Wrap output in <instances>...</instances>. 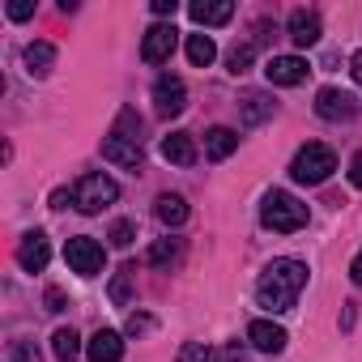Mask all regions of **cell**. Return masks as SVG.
<instances>
[{"instance_id": "obj_1", "label": "cell", "mask_w": 362, "mask_h": 362, "mask_svg": "<svg viewBox=\"0 0 362 362\" xmlns=\"http://www.w3.org/2000/svg\"><path fill=\"white\" fill-rule=\"evenodd\" d=\"M303 286H307V264L303 260H273L264 273H260V281H256V303L264 307V311H290L294 303H298V294H303Z\"/></svg>"}, {"instance_id": "obj_2", "label": "cell", "mask_w": 362, "mask_h": 362, "mask_svg": "<svg viewBox=\"0 0 362 362\" xmlns=\"http://www.w3.org/2000/svg\"><path fill=\"white\" fill-rule=\"evenodd\" d=\"M103 158L115 166H141L145 149H141V119L132 111H119L115 128L103 136Z\"/></svg>"}, {"instance_id": "obj_3", "label": "cell", "mask_w": 362, "mask_h": 362, "mask_svg": "<svg viewBox=\"0 0 362 362\" xmlns=\"http://www.w3.org/2000/svg\"><path fill=\"white\" fill-rule=\"evenodd\" d=\"M260 222L269 226V230H277V235H294V230H303L307 226V205L303 201H294L290 192H269L264 197V205H260Z\"/></svg>"}, {"instance_id": "obj_4", "label": "cell", "mask_w": 362, "mask_h": 362, "mask_svg": "<svg viewBox=\"0 0 362 362\" xmlns=\"http://www.w3.org/2000/svg\"><path fill=\"white\" fill-rule=\"evenodd\" d=\"M337 170V153L328 149V145H320V141H311V145H303L298 153H294V162H290V179L294 184H324V179Z\"/></svg>"}, {"instance_id": "obj_5", "label": "cell", "mask_w": 362, "mask_h": 362, "mask_svg": "<svg viewBox=\"0 0 362 362\" xmlns=\"http://www.w3.org/2000/svg\"><path fill=\"white\" fill-rule=\"evenodd\" d=\"M119 201V184L111 175H81L77 179V188H73V205L81 209V214H103L107 205H115Z\"/></svg>"}, {"instance_id": "obj_6", "label": "cell", "mask_w": 362, "mask_h": 362, "mask_svg": "<svg viewBox=\"0 0 362 362\" xmlns=\"http://www.w3.org/2000/svg\"><path fill=\"white\" fill-rule=\"evenodd\" d=\"M64 260H69V269H73V273H81V277H98V273H103V264H107V256H103V243H94L90 235H77V239H69V247H64Z\"/></svg>"}, {"instance_id": "obj_7", "label": "cell", "mask_w": 362, "mask_h": 362, "mask_svg": "<svg viewBox=\"0 0 362 362\" xmlns=\"http://www.w3.org/2000/svg\"><path fill=\"white\" fill-rule=\"evenodd\" d=\"M153 107H158V115H179L188 107V86H184V77H175V73H162L158 81H153Z\"/></svg>"}, {"instance_id": "obj_8", "label": "cell", "mask_w": 362, "mask_h": 362, "mask_svg": "<svg viewBox=\"0 0 362 362\" xmlns=\"http://www.w3.org/2000/svg\"><path fill=\"white\" fill-rule=\"evenodd\" d=\"M179 47V30L175 26H149L141 39V60L145 64H166Z\"/></svg>"}, {"instance_id": "obj_9", "label": "cell", "mask_w": 362, "mask_h": 362, "mask_svg": "<svg viewBox=\"0 0 362 362\" xmlns=\"http://www.w3.org/2000/svg\"><path fill=\"white\" fill-rule=\"evenodd\" d=\"M315 115H320V119H354V115H358V103H354V94L328 86V90L315 94Z\"/></svg>"}, {"instance_id": "obj_10", "label": "cell", "mask_w": 362, "mask_h": 362, "mask_svg": "<svg viewBox=\"0 0 362 362\" xmlns=\"http://www.w3.org/2000/svg\"><path fill=\"white\" fill-rule=\"evenodd\" d=\"M47 260H52V243H47V235H43V230L22 235V243H18V264H22L26 273H43Z\"/></svg>"}, {"instance_id": "obj_11", "label": "cell", "mask_w": 362, "mask_h": 362, "mask_svg": "<svg viewBox=\"0 0 362 362\" xmlns=\"http://www.w3.org/2000/svg\"><path fill=\"white\" fill-rule=\"evenodd\" d=\"M307 60L303 56H273L269 64H264V77L273 81V86H303L307 81Z\"/></svg>"}, {"instance_id": "obj_12", "label": "cell", "mask_w": 362, "mask_h": 362, "mask_svg": "<svg viewBox=\"0 0 362 362\" xmlns=\"http://www.w3.org/2000/svg\"><path fill=\"white\" fill-rule=\"evenodd\" d=\"M247 341H252L260 354H281L290 337H286V328L273 324V320H252V324H247Z\"/></svg>"}, {"instance_id": "obj_13", "label": "cell", "mask_w": 362, "mask_h": 362, "mask_svg": "<svg viewBox=\"0 0 362 362\" xmlns=\"http://www.w3.org/2000/svg\"><path fill=\"white\" fill-rule=\"evenodd\" d=\"M286 26H290V39H294L298 47H311V43H320V35H324L320 13H311V9H294Z\"/></svg>"}, {"instance_id": "obj_14", "label": "cell", "mask_w": 362, "mask_h": 362, "mask_svg": "<svg viewBox=\"0 0 362 362\" xmlns=\"http://www.w3.org/2000/svg\"><path fill=\"white\" fill-rule=\"evenodd\" d=\"M86 354H90V362H119V358H124V337L111 332V328H98V332L90 337Z\"/></svg>"}, {"instance_id": "obj_15", "label": "cell", "mask_w": 362, "mask_h": 362, "mask_svg": "<svg viewBox=\"0 0 362 362\" xmlns=\"http://www.w3.org/2000/svg\"><path fill=\"white\" fill-rule=\"evenodd\" d=\"M188 13H192L197 26H226L235 18V5H230V0H197Z\"/></svg>"}, {"instance_id": "obj_16", "label": "cell", "mask_w": 362, "mask_h": 362, "mask_svg": "<svg viewBox=\"0 0 362 362\" xmlns=\"http://www.w3.org/2000/svg\"><path fill=\"white\" fill-rule=\"evenodd\" d=\"M162 158L175 162V166H192V162H197V141H192L188 132H170V136L162 141Z\"/></svg>"}, {"instance_id": "obj_17", "label": "cell", "mask_w": 362, "mask_h": 362, "mask_svg": "<svg viewBox=\"0 0 362 362\" xmlns=\"http://www.w3.org/2000/svg\"><path fill=\"white\" fill-rule=\"evenodd\" d=\"M269 115H273V98H269V94H260V90L243 94V103H239V119H243V128H256V124H264Z\"/></svg>"}, {"instance_id": "obj_18", "label": "cell", "mask_w": 362, "mask_h": 362, "mask_svg": "<svg viewBox=\"0 0 362 362\" xmlns=\"http://www.w3.org/2000/svg\"><path fill=\"white\" fill-rule=\"evenodd\" d=\"M239 149V132L235 128H209L205 132V158L209 162H222V158H230Z\"/></svg>"}, {"instance_id": "obj_19", "label": "cell", "mask_w": 362, "mask_h": 362, "mask_svg": "<svg viewBox=\"0 0 362 362\" xmlns=\"http://www.w3.org/2000/svg\"><path fill=\"white\" fill-rule=\"evenodd\" d=\"M153 214H158L162 226H184V222H188V201H184V197H175V192H162Z\"/></svg>"}, {"instance_id": "obj_20", "label": "cell", "mask_w": 362, "mask_h": 362, "mask_svg": "<svg viewBox=\"0 0 362 362\" xmlns=\"http://www.w3.org/2000/svg\"><path fill=\"white\" fill-rule=\"evenodd\" d=\"M52 69H56V47L43 43V39L30 43V47H26V73H30V77H47Z\"/></svg>"}, {"instance_id": "obj_21", "label": "cell", "mask_w": 362, "mask_h": 362, "mask_svg": "<svg viewBox=\"0 0 362 362\" xmlns=\"http://www.w3.org/2000/svg\"><path fill=\"white\" fill-rule=\"evenodd\" d=\"M179 260H184V239H158L149 247V264L153 269H175Z\"/></svg>"}, {"instance_id": "obj_22", "label": "cell", "mask_w": 362, "mask_h": 362, "mask_svg": "<svg viewBox=\"0 0 362 362\" xmlns=\"http://www.w3.org/2000/svg\"><path fill=\"white\" fill-rule=\"evenodd\" d=\"M214 56H218V47H214L209 35H188V60H192L197 69H209Z\"/></svg>"}, {"instance_id": "obj_23", "label": "cell", "mask_w": 362, "mask_h": 362, "mask_svg": "<svg viewBox=\"0 0 362 362\" xmlns=\"http://www.w3.org/2000/svg\"><path fill=\"white\" fill-rule=\"evenodd\" d=\"M52 349H56V358H60V362H73V358L81 354V337H77L73 328H56V337H52Z\"/></svg>"}, {"instance_id": "obj_24", "label": "cell", "mask_w": 362, "mask_h": 362, "mask_svg": "<svg viewBox=\"0 0 362 362\" xmlns=\"http://www.w3.org/2000/svg\"><path fill=\"white\" fill-rule=\"evenodd\" d=\"M179 362H218V349L205 345V341H188L184 349H179Z\"/></svg>"}, {"instance_id": "obj_25", "label": "cell", "mask_w": 362, "mask_h": 362, "mask_svg": "<svg viewBox=\"0 0 362 362\" xmlns=\"http://www.w3.org/2000/svg\"><path fill=\"white\" fill-rule=\"evenodd\" d=\"M252 56H256V43H239V47L226 56L230 73H235V77H239V73H247V69H252Z\"/></svg>"}, {"instance_id": "obj_26", "label": "cell", "mask_w": 362, "mask_h": 362, "mask_svg": "<svg viewBox=\"0 0 362 362\" xmlns=\"http://www.w3.org/2000/svg\"><path fill=\"white\" fill-rule=\"evenodd\" d=\"M111 298H115L119 307L132 298V264H124V269L115 273V281H111Z\"/></svg>"}, {"instance_id": "obj_27", "label": "cell", "mask_w": 362, "mask_h": 362, "mask_svg": "<svg viewBox=\"0 0 362 362\" xmlns=\"http://www.w3.org/2000/svg\"><path fill=\"white\" fill-rule=\"evenodd\" d=\"M132 235H136V226H132V222H115L107 239H111L115 247H128V243H132Z\"/></svg>"}, {"instance_id": "obj_28", "label": "cell", "mask_w": 362, "mask_h": 362, "mask_svg": "<svg viewBox=\"0 0 362 362\" xmlns=\"http://www.w3.org/2000/svg\"><path fill=\"white\" fill-rule=\"evenodd\" d=\"M9 358H13V362H39V349H35V341H13Z\"/></svg>"}, {"instance_id": "obj_29", "label": "cell", "mask_w": 362, "mask_h": 362, "mask_svg": "<svg viewBox=\"0 0 362 362\" xmlns=\"http://www.w3.org/2000/svg\"><path fill=\"white\" fill-rule=\"evenodd\" d=\"M30 13H35V5H30V0H13V5H9V18H13V22H26Z\"/></svg>"}, {"instance_id": "obj_30", "label": "cell", "mask_w": 362, "mask_h": 362, "mask_svg": "<svg viewBox=\"0 0 362 362\" xmlns=\"http://www.w3.org/2000/svg\"><path fill=\"white\" fill-rule=\"evenodd\" d=\"M349 184L362 188V153H354V162H349Z\"/></svg>"}, {"instance_id": "obj_31", "label": "cell", "mask_w": 362, "mask_h": 362, "mask_svg": "<svg viewBox=\"0 0 362 362\" xmlns=\"http://www.w3.org/2000/svg\"><path fill=\"white\" fill-rule=\"evenodd\" d=\"M175 9H179L175 0H153V13H158V18H175Z\"/></svg>"}, {"instance_id": "obj_32", "label": "cell", "mask_w": 362, "mask_h": 362, "mask_svg": "<svg viewBox=\"0 0 362 362\" xmlns=\"http://www.w3.org/2000/svg\"><path fill=\"white\" fill-rule=\"evenodd\" d=\"M47 311H64V294L60 290H47Z\"/></svg>"}, {"instance_id": "obj_33", "label": "cell", "mask_w": 362, "mask_h": 362, "mask_svg": "<svg viewBox=\"0 0 362 362\" xmlns=\"http://www.w3.org/2000/svg\"><path fill=\"white\" fill-rule=\"evenodd\" d=\"M145 328H149V320H145V315H132V320H128V332H132V337H136V332H145Z\"/></svg>"}, {"instance_id": "obj_34", "label": "cell", "mask_w": 362, "mask_h": 362, "mask_svg": "<svg viewBox=\"0 0 362 362\" xmlns=\"http://www.w3.org/2000/svg\"><path fill=\"white\" fill-rule=\"evenodd\" d=\"M349 277H354V286H362V252L354 256V264H349Z\"/></svg>"}, {"instance_id": "obj_35", "label": "cell", "mask_w": 362, "mask_h": 362, "mask_svg": "<svg viewBox=\"0 0 362 362\" xmlns=\"http://www.w3.org/2000/svg\"><path fill=\"white\" fill-rule=\"evenodd\" d=\"M349 69H354V81L362 86V52H354V60H349Z\"/></svg>"}, {"instance_id": "obj_36", "label": "cell", "mask_w": 362, "mask_h": 362, "mask_svg": "<svg viewBox=\"0 0 362 362\" xmlns=\"http://www.w3.org/2000/svg\"><path fill=\"white\" fill-rule=\"evenodd\" d=\"M69 201H73V197H69V192H52V209H64V205H69Z\"/></svg>"}]
</instances>
